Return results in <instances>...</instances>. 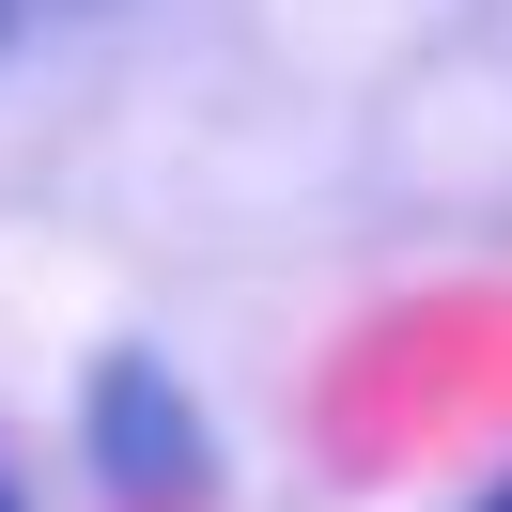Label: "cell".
<instances>
[{
  "label": "cell",
  "mask_w": 512,
  "mask_h": 512,
  "mask_svg": "<svg viewBox=\"0 0 512 512\" xmlns=\"http://www.w3.org/2000/svg\"><path fill=\"white\" fill-rule=\"evenodd\" d=\"M78 435H94L109 497H140V512H202V497H218V435L187 419V388H171L156 357H109L94 404H78Z\"/></svg>",
  "instance_id": "6da1fadb"
},
{
  "label": "cell",
  "mask_w": 512,
  "mask_h": 512,
  "mask_svg": "<svg viewBox=\"0 0 512 512\" xmlns=\"http://www.w3.org/2000/svg\"><path fill=\"white\" fill-rule=\"evenodd\" d=\"M63 16H94V0H0V47H32V32H63Z\"/></svg>",
  "instance_id": "7a4b0ae2"
},
{
  "label": "cell",
  "mask_w": 512,
  "mask_h": 512,
  "mask_svg": "<svg viewBox=\"0 0 512 512\" xmlns=\"http://www.w3.org/2000/svg\"><path fill=\"white\" fill-rule=\"evenodd\" d=\"M481 512H512V481H497V497H481Z\"/></svg>",
  "instance_id": "3957f363"
},
{
  "label": "cell",
  "mask_w": 512,
  "mask_h": 512,
  "mask_svg": "<svg viewBox=\"0 0 512 512\" xmlns=\"http://www.w3.org/2000/svg\"><path fill=\"white\" fill-rule=\"evenodd\" d=\"M0 512H16V481H0Z\"/></svg>",
  "instance_id": "277c9868"
}]
</instances>
